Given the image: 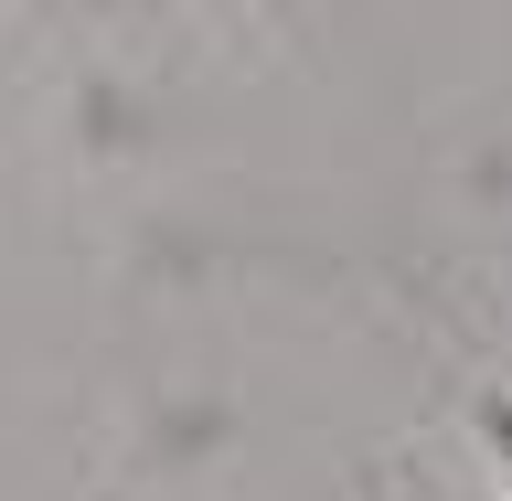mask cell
<instances>
[{"label":"cell","instance_id":"1","mask_svg":"<svg viewBox=\"0 0 512 501\" xmlns=\"http://www.w3.org/2000/svg\"><path fill=\"white\" fill-rule=\"evenodd\" d=\"M491 438H502V448H512V406H491Z\"/></svg>","mask_w":512,"mask_h":501}]
</instances>
